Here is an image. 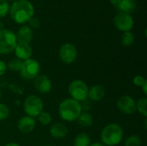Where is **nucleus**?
Here are the masks:
<instances>
[{
  "instance_id": "obj_24",
  "label": "nucleus",
  "mask_w": 147,
  "mask_h": 146,
  "mask_svg": "<svg viewBox=\"0 0 147 146\" xmlns=\"http://www.w3.org/2000/svg\"><path fill=\"white\" fill-rule=\"evenodd\" d=\"M141 139L138 135H131L125 140L124 146H141Z\"/></svg>"
},
{
  "instance_id": "obj_6",
  "label": "nucleus",
  "mask_w": 147,
  "mask_h": 146,
  "mask_svg": "<svg viewBox=\"0 0 147 146\" xmlns=\"http://www.w3.org/2000/svg\"><path fill=\"white\" fill-rule=\"evenodd\" d=\"M44 104L40 97L36 95H29L26 97L23 103V110L25 114L32 118H37L43 111Z\"/></svg>"
},
{
  "instance_id": "obj_16",
  "label": "nucleus",
  "mask_w": 147,
  "mask_h": 146,
  "mask_svg": "<svg viewBox=\"0 0 147 146\" xmlns=\"http://www.w3.org/2000/svg\"><path fill=\"white\" fill-rule=\"evenodd\" d=\"M105 94V88L101 84H96L91 88H89L88 99H90L91 102H100L104 98Z\"/></svg>"
},
{
  "instance_id": "obj_28",
  "label": "nucleus",
  "mask_w": 147,
  "mask_h": 146,
  "mask_svg": "<svg viewBox=\"0 0 147 146\" xmlns=\"http://www.w3.org/2000/svg\"><path fill=\"white\" fill-rule=\"evenodd\" d=\"M28 27H30L31 28H40V22L37 17H32L29 21H28Z\"/></svg>"
},
{
  "instance_id": "obj_9",
  "label": "nucleus",
  "mask_w": 147,
  "mask_h": 146,
  "mask_svg": "<svg viewBox=\"0 0 147 146\" xmlns=\"http://www.w3.org/2000/svg\"><path fill=\"white\" fill-rule=\"evenodd\" d=\"M114 24L115 28L121 32L131 31L134 25V21L131 14L119 12L114 18Z\"/></svg>"
},
{
  "instance_id": "obj_14",
  "label": "nucleus",
  "mask_w": 147,
  "mask_h": 146,
  "mask_svg": "<svg viewBox=\"0 0 147 146\" xmlns=\"http://www.w3.org/2000/svg\"><path fill=\"white\" fill-rule=\"evenodd\" d=\"M14 52L17 59L24 61L28 59H31V56L33 54V49L30 46V44H25V43H17Z\"/></svg>"
},
{
  "instance_id": "obj_21",
  "label": "nucleus",
  "mask_w": 147,
  "mask_h": 146,
  "mask_svg": "<svg viewBox=\"0 0 147 146\" xmlns=\"http://www.w3.org/2000/svg\"><path fill=\"white\" fill-rule=\"evenodd\" d=\"M134 40H135L134 34L131 31L124 32L121 38V44L124 46H131L134 43Z\"/></svg>"
},
{
  "instance_id": "obj_2",
  "label": "nucleus",
  "mask_w": 147,
  "mask_h": 146,
  "mask_svg": "<svg viewBox=\"0 0 147 146\" xmlns=\"http://www.w3.org/2000/svg\"><path fill=\"white\" fill-rule=\"evenodd\" d=\"M82 112L83 107L81 103L71 98L63 100L59 105V117L67 122L76 121Z\"/></svg>"
},
{
  "instance_id": "obj_18",
  "label": "nucleus",
  "mask_w": 147,
  "mask_h": 146,
  "mask_svg": "<svg viewBox=\"0 0 147 146\" xmlns=\"http://www.w3.org/2000/svg\"><path fill=\"white\" fill-rule=\"evenodd\" d=\"M77 120L81 126L90 127L93 124V116L88 112H82Z\"/></svg>"
},
{
  "instance_id": "obj_36",
  "label": "nucleus",
  "mask_w": 147,
  "mask_h": 146,
  "mask_svg": "<svg viewBox=\"0 0 147 146\" xmlns=\"http://www.w3.org/2000/svg\"><path fill=\"white\" fill-rule=\"evenodd\" d=\"M41 146H52V145H41Z\"/></svg>"
},
{
  "instance_id": "obj_13",
  "label": "nucleus",
  "mask_w": 147,
  "mask_h": 146,
  "mask_svg": "<svg viewBox=\"0 0 147 146\" xmlns=\"http://www.w3.org/2000/svg\"><path fill=\"white\" fill-rule=\"evenodd\" d=\"M16 36V40H17V43L30 44V42L33 40V36H34L33 30L28 25H22L17 30Z\"/></svg>"
},
{
  "instance_id": "obj_37",
  "label": "nucleus",
  "mask_w": 147,
  "mask_h": 146,
  "mask_svg": "<svg viewBox=\"0 0 147 146\" xmlns=\"http://www.w3.org/2000/svg\"><path fill=\"white\" fill-rule=\"evenodd\" d=\"M7 1H13L14 2V1H16V0H7Z\"/></svg>"
},
{
  "instance_id": "obj_8",
  "label": "nucleus",
  "mask_w": 147,
  "mask_h": 146,
  "mask_svg": "<svg viewBox=\"0 0 147 146\" xmlns=\"http://www.w3.org/2000/svg\"><path fill=\"white\" fill-rule=\"evenodd\" d=\"M59 56L62 63L65 65H71L74 63L78 58V49L71 43H64L59 48Z\"/></svg>"
},
{
  "instance_id": "obj_12",
  "label": "nucleus",
  "mask_w": 147,
  "mask_h": 146,
  "mask_svg": "<svg viewBox=\"0 0 147 146\" xmlns=\"http://www.w3.org/2000/svg\"><path fill=\"white\" fill-rule=\"evenodd\" d=\"M36 126V120L34 118L29 117L28 115L22 117L17 122L18 130L24 134H28L32 133Z\"/></svg>"
},
{
  "instance_id": "obj_1",
  "label": "nucleus",
  "mask_w": 147,
  "mask_h": 146,
  "mask_svg": "<svg viewBox=\"0 0 147 146\" xmlns=\"http://www.w3.org/2000/svg\"><path fill=\"white\" fill-rule=\"evenodd\" d=\"M9 16L17 24H24L34 17V8L28 0H16L9 6Z\"/></svg>"
},
{
  "instance_id": "obj_4",
  "label": "nucleus",
  "mask_w": 147,
  "mask_h": 146,
  "mask_svg": "<svg viewBox=\"0 0 147 146\" xmlns=\"http://www.w3.org/2000/svg\"><path fill=\"white\" fill-rule=\"evenodd\" d=\"M89 87L87 83L80 79L71 81L68 86V93L71 99L81 102L88 99Z\"/></svg>"
},
{
  "instance_id": "obj_27",
  "label": "nucleus",
  "mask_w": 147,
  "mask_h": 146,
  "mask_svg": "<svg viewBox=\"0 0 147 146\" xmlns=\"http://www.w3.org/2000/svg\"><path fill=\"white\" fill-rule=\"evenodd\" d=\"M146 81V79L143 76H141V75H137V76H135V77H134V80H133L134 84L135 86L140 87V88H141V86H142Z\"/></svg>"
},
{
  "instance_id": "obj_23",
  "label": "nucleus",
  "mask_w": 147,
  "mask_h": 146,
  "mask_svg": "<svg viewBox=\"0 0 147 146\" xmlns=\"http://www.w3.org/2000/svg\"><path fill=\"white\" fill-rule=\"evenodd\" d=\"M39 123L42 126H48L52 122V115L46 111H42L37 117Z\"/></svg>"
},
{
  "instance_id": "obj_5",
  "label": "nucleus",
  "mask_w": 147,
  "mask_h": 146,
  "mask_svg": "<svg viewBox=\"0 0 147 146\" xmlns=\"http://www.w3.org/2000/svg\"><path fill=\"white\" fill-rule=\"evenodd\" d=\"M17 45L15 32L3 28L0 31V54H9L14 52Z\"/></svg>"
},
{
  "instance_id": "obj_32",
  "label": "nucleus",
  "mask_w": 147,
  "mask_h": 146,
  "mask_svg": "<svg viewBox=\"0 0 147 146\" xmlns=\"http://www.w3.org/2000/svg\"><path fill=\"white\" fill-rule=\"evenodd\" d=\"M3 146H21L19 144H17V143H15V142H10V143H8V144H6V145H4Z\"/></svg>"
},
{
  "instance_id": "obj_35",
  "label": "nucleus",
  "mask_w": 147,
  "mask_h": 146,
  "mask_svg": "<svg viewBox=\"0 0 147 146\" xmlns=\"http://www.w3.org/2000/svg\"><path fill=\"white\" fill-rule=\"evenodd\" d=\"M1 96H2V92H1V89H0V100H1Z\"/></svg>"
},
{
  "instance_id": "obj_30",
  "label": "nucleus",
  "mask_w": 147,
  "mask_h": 146,
  "mask_svg": "<svg viewBox=\"0 0 147 146\" xmlns=\"http://www.w3.org/2000/svg\"><path fill=\"white\" fill-rule=\"evenodd\" d=\"M146 86H147V81L146 82V83H144V84H143V85H142V86H141V89H143V92H144V94H145L146 96L147 95V87Z\"/></svg>"
},
{
  "instance_id": "obj_15",
  "label": "nucleus",
  "mask_w": 147,
  "mask_h": 146,
  "mask_svg": "<svg viewBox=\"0 0 147 146\" xmlns=\"http://www.w3.org/2000/svg\"><path fill=\"white\" fill-rule=\"evenodd\" d=\"M50 135L55 139H61L67 136L68 134V128L67 126L60 122L53 124L49 128Z\"/></svg>"
},
{
  "instance_id": "obj_10",
  "label": "nucleus",
  "mask_w": 147,
  "mask_h": 146,
  "mask_svg": "<svg viewBox=\"0 0 147 146\" xmlns=\"http://www.w3.org/2000/svg\"><path fill=\"white\" fill-rule=\"evenodd\" d=\"M117 108L124 114H133L136 112V101L128 95L121 96L116 102Z\"/></svg>"
},
{
  "instance_id": "obj_3",
  "label": "nucleus",
  "mask_w": 147,
  "mask_h": 146,
  "mask_svg": "<svg viewBox=\"0 0 147 146\" xmlns=\"http://www.w3.org/2000/svg\"><path fill=\"white\" fill-rule=\"evenodd\" d=\"M124 132L122 127L116 123H110L104 126L101 132V140L105 146H115L123 139Z\"/></svg>"
},
{
  "instance_id": "obj_31",
  "label": "nucleus",
  "mask_w": 147,
  "mask_h": 146,
  "mask_svg": "<svg viewBox=\"0 0 147 146\" xmlns=\"http://www.w3.org/2000/svg\"><path fill=\"white\" fill-rule=\"evenodd\" d=\"M90 146H105L102 142H95V143H92L90 144Z\"/></svg>"
},
{
  "instance_id": "obj_29",
  "label": "nucleus",
  "mask_w": 147,
  "mask_h": 146,
  "mask_svg": "<svg viewBox=\"0 0 147 146\" xmlns=\"http://www.w3.org/2000/svg\"><path fill=\"white\" fill-rule=\"evenodd\" d=\"M7 71V65L3 60H0V77L3 76Z\"/></svg>"
},
{
  "instance_id": "obj_17",
  "label": "nucleus",
  "mask_w": 147,
  "mask_h": 146,
  "mask_svg": "<svg viewBox=\"0 0 147 146\" xmlns=\"http://www.w3.org/2000/svg\"><path fill=\"white\" fill-rule=\"evenodd\" d=\"M115 6L120 10V12L131 14L136 9L137 0H119Z\"/></svg>"
},
{
  "instance_id": "obj_20",
  "label": "nucleus",
  "mask_w": 147,
  "mask_h": 146,
  "mask_svg": "<svg viewBox=\"0 0 147 146\" xmlns=\"http://www.w3.org/2000/svg\"><path fill=\"white\" fill-rule=\"evenodd\" d=\"M136 111H138L144 117L147 116V98L146 96L140 97L136 102Z\"/></svg>"
},
{
  "instance_id": "obj_7",
  "label": "nucleus",
  "mask_w": 147,
  "mask_h": 146,
  "mask_svg": "<svg viewBox=\"0 0 147 146\" xmlns=\"http://www.w3.org/2000/svg\"><path fill=\"white\" fill-rule=\"evenodd\" d=\"M40 71V63L34 59H28L22 62V68L19 71L20 76L26 80H34Z\"/></svg>"
},
{
  "instance_id": "obj_33",
  "label": "nucleus",
  "mask_w": 147,
  "mask_h": 146,
  "mask_svg": "<svg viewBox=\"0 0 147 146\" xmlns=\"http://www.w3.org/2000/svg\"><path fill=\"white\" fill-rule=\"evenodd\" d=\"M3 27H4V24H3V21L1 20V18H0V31H2L3 29Z\"/></svg>"
},
{
  "instance_id": "obj_22",
  "label": "nucleus",
  "mask_w": 147,
  "mask_h": 146,
  "mask_svg": "<svg viewBox=\"0 0 147 146\" xmlns=\"http://www.w3.org/2000/svg\"><path fill=\"white\" fill-rule=\"evenodd\" d=\"M22 62H23L22 60H21L17 58L12 59L7 64V69L9 68L11 71H14V72H19L22 68Z\"/></svg>"
},
{
  "instance_id": "obj_19",
  "label": "nucleus",
  "mask_w": 147,
  "mask_h": 146,
  "mask_svg": "<svg viewBox=\"0 0 147 146\" xmlns=\"http://www.w3.org/2000/svg\"><path fill=\"white\" fill-rule=\"evenodd\" d=\"M90 144L91 141L90 136L84 133L78 134L73 141V146H90Z\"/></svg>"
},
{
  "instance_id": "obj_34",
  "label": "nucleus",
  "mask_w": 147,
  "mask_h": 146,
  "mask_svg": "<svg viewBox=\"0 0 147 146\" xmlns=\"http://www.w3.org/2000/svg\"><path fill=\"white\" fill-rule=\"evenodd\" d=\"M109 2H110L113 5H116L117 3L119 2V0H109Z\"/></svg>"
},
{
  "instance_id": "obj_26",
  "label": "nucleus",
  "mask_w": 147,
  "mask_h": 146,
  "mask_svg": "<svg viewBox=\"0 0 147 146\" xmlns=\"http://www.w3.org/2000/svg\"><path fill=\"white\" fill-rule=\"evenodd\" d=\"M9 116V108L7 105L0 102V121L5 120Z\"/></svg>"
},
{
  "instance_id": "obj_25",
  "label": "nucleus",
  "mask_w": 147,
  "mask_h": 146,
  "mask_svg": "<svg viewBox=\"0 0 147 146\" xmlns=\"http://www.w3.org/2000/svg\"><path fill=\"white\" fill-rule=\"evenodd\" d=\"M9 4L7 0H0V18L6 16L9 14Z\"/></svg>"
},
{
  "instance_id": "obj_11",
  "label": "nucleus",
  "mask_w": 147,
  "mask_h": 146,
  "mask_svg": "<svg viewBox=\"0 0 147 146\" xmlns=\"http://www.w3.org/2000/svg\"><path fill=\"white\" fill-rule=\"evenodd\" d=\"M34 86L40 94H47L52 90V81L47 75H38L34 79Z\"/></svg>"
}]
</instances>
